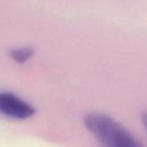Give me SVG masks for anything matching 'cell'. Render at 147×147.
Listing matches in <instances>:
<instances>
[{
  "mask_svg": "<svg viewBox=\"0 0 147 147\" xmlns=\"http://www.w3.org/2000/svg\"><path fill=\"white\" fill-rule=\"evenodd\" d=\"M84 122L103 147H144L126 127L107 115L90 113Z\"/></svg>",
  "mask_w": 147,
  "mask_h": 147,
  "instance_id": "6da1fadb",
  "label": "cell"
},
{
  "mask_svg": "<svg viewBox=\"0 0 147 147\" xmlns=\"http://www.w3.org/2000/svg\"><path fill=\"white\" fill-rule=\"evenodd\" d=\"M0 114L17 120H26L35 114V109L13 93L0 92Z\"/></svg>",
  "mask_w": 147,
  "mask_h": 147,
  "instance_id": "7a4b0ae2",
  "label": "cell"
},
{
  "mask_svg": "<svg viewBox=\"0 0 147 147\" xmlns=\"http://www.w3.org/2000/svg\"><path fill=\"white\" fill-rule=\"evenodd\" d=\"M34 54V49L32 47L24 46L19 47H14L10 49L9 56L12 60L18 64H24L28 62Z\"/></svg>",
  "mask_w": 147,
  "mask_h": 147,
  "instance_id": "3957f363",
  "label": "cell"
},
{
  "mask_svg": "<svg viewBox=\"0 0 147 147\" xmlns=\"http://www.w3.org/2000/svg\"><path fill=\"white\" fill-rule=\"evenodd\" d=\"M142 123H143L144 127H145V129L146 130L147 132V113L144 114L143 116H142Z\"/></svg>",
  "mask_w": 147,
  "mask_h": 147,
  "instance_id": "277c9868",
  "label": "cell"
}]
</instances>
